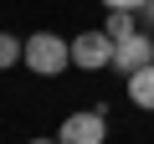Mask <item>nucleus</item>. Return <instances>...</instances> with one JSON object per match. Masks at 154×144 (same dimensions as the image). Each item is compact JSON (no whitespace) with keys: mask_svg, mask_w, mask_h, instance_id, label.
Instances as JSON below:
<instances>
[{"mask_svg":"<svg viewBox=\"0 0 154 144\" xmlns=\"http://www.w3.org/2000/svg\"><path fill=\"white\" fill-rule=\"evenodd\" d=\"M16 62H26V41L0 36V67H16Z\"/></svg>","mask_w":154,"mask_h":144,"instance_id":"nucleus-7","label":"nucleus"},{"mask_svg":"<svg viewBox=\"0 0 154 144\" xmlns=\"http://www.w3.org/2000/svg\"><path fill=\"white\" fill-rule=\"evenodd\" d=\"M139 26H149V31H154V0H144V11H139Z\"/></svg>","mask_w":154,"mask_h":144,"instance_id":"nucleus-9","label":"nucleus"},{"mask_svg":"<svg viewBox=\"0 0 154 144\" xmlns=\"http://www.w3.org/2000/svg\"><path fill=\"white\" fill-rule=\"evenodd\" d=\"M26 67L41 72V77H57V72L72 67V46L51 31H36V36H26Z\"/></svg>","mask_w":154,"mask_h":144,"instance_id":"nucleus-1","label":"nucleus"},{"mask_svg":"<svg viewBox=\"0 0 154 144\" xmlns=\"http://www.w3.org/2000/svg\"><path fill=\"white\" fill-rule=\"evenodd\" d=\"M108 11H144V0H103Z\"/></svg>","mask_w":154,"mask_h":144,"instance_id":"nucleus-8","label":"nucleus"},{"mask_svg":"<svg viewBox=\"0 0 154 144\" xmlns=\"http://www.w3.org/2000/svg\"><path fill=\"white\" fill-rule=\"evenodd\" d=\"M149 62H154V36H149V31L118 41V52H113V72H123V77H134V72L149 67Z\"/></svg>","mask_w":154,"mask_h":144,"instance_id":"nucleus-4","label":"nucleus"},{"mask_svg":"<svg viewBox=\"0 0 154 144\" xmlns=\"http://www.w3.org/2000/svg\"><path fill=\"white\" fill-rule=\"evenodd\" d=\"M103 113L98 108H88V113H67L62 118V129H57V139L62 144H103Z\"/></svg>","mask_w":154,"mask_h":144,"instance_id":"nucleus-3","label":"nucleus"},{"mask_svg":"<svg viewBox=\"0 0 154 144\" xmlns=\"http://www.w3.org/2000/svg\"><path fill=\"white\" fill-rule=\"evenodd\" d=\"M113 41H128V36H139V21H134V11H108V26H103Z\"/></svg>","mask_w":154,"mask_h":144,"instance_id":"nucleus-6","label":"nucleus"},{"mask_svg":"<svg viewBox=\"0 0 154 144\" xmlns=\"http://www.w3.org/2000/svg\"><path fill=\"white\" fill-rule=\"evenodd\" d=\"M128 98H134L139 108H149V113H154V62H149V67H139L134 77H128Z\"/></svg>","mask_w":154,"mask_h":144,"instance_id":"nucleus-5","label":"nucleus"},{"mask_svg":"<svg viewBox=\"0 0 154 144\" xmlns=\"http://www.w3.org/2000/svg\"><path fill=\"white\" fill-rule=\"evenodd\" d=\"M113 52H118V41H113L108 31H82V36H72V67H82V72L113 67Z\"/></svg>","mask_w":154,"mask_h":144,"instance_id":"nucleus-2","label":"nucleus"},{"mask_svg":"<svg viewBox=\"0 0 154 144\" xmlns=\"http://www.w3.org/2000/svg\"><path fill=\"white\" fill-rule=\"evenodd\" d=\"M31 144H62V139H31Z\"/></svg>","mask_w":154,"mask_h":144,"instance_id":"nucleus-10","label":"nucleus"}]
</instances>
